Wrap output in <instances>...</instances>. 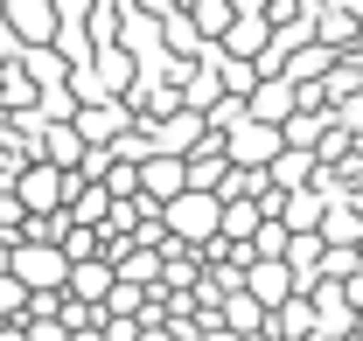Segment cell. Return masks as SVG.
<instances>
[{
	"label": "cell",
	"instance_id": "obj_1",
	"mask_svg": "<svg viewBox=\"0 0 363 341\" xmlns=\"http://www.w3.org/2000/svg\"><path fill=\"white\" fill-rule=\"evenodd\" d=\"M7 306H14V286H0V313H7Z\"/></svg>",
	"mask_w": 363,
	"mask_h": 341
}]
</instances>
